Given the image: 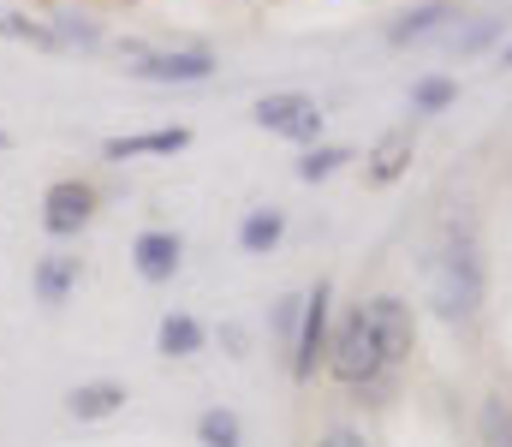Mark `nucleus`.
I'll list each match as a JSON object with an SVG mask.
<instances>
[{
  "label": "nucleus",
  "instance_id": "423d86ee",
  "mask_svg": "<svg viewBox=\"0 0 512 447\" xmlns=\"http://www.w3.org/2000/svg\"><path fill=\"white\" fill-rule=\"evenodd\" d=\"M251 126L256 132H268V138H280V144L310 149V144H322L328 114H322V102L304 96V90H268V96H256Z\"/></svg>",
  "mask_w": 512,
  "mask_h": 447
},
{
  "label": "nucleus",
  "instance_id": "a878e982",
  "mask_svg": "<svg viewBox=\"0 0 512 447\" xmlns=\"http://www.w3.org/2000/svg\"><path fill=\"white\" fill-rule=\"evenodd\" d=\"M501 66H507V72H512V36H507V42H501Z\"/></svg>",
  "mask_w": 512,
  "mask_h": 447
},
{
  "label": "nucleus",
  "instance_id": "f3484780",
  "mask_svg": "<svg viewBox=\"0 0 512 447\" xmlns=\"http://www.w3.org/2000/svg\"><path fill=\"white\" fill-rule=\"evenodd\" d=\"M0 42H18V48H36V54H66L48 12H24V6H0Z\"/></svg>",
  "mask_w": 512,
  "mask_h": 447
},
{
  "label": "nucleus",
  "instance_id": "9b49d317",
  "mask_svg": "<svg viewBox=\"0 0 512 447\" xmlns=\"http://www.w3.org/2000/svg\"><path fill=\"white\" fill-rule=\"evenodd\" d=\"M191 126H149V132H114L102 138V161L126 167V161H149V155H185L191 149Z\"/></svg>",
  "mask_w": 512,
  "mask_h": 447
},
{
  "label": "nucleus",
  "instance_id": "2eb2a0df",
  "mask_svg": "<svg viewBox=\"0 0 512 447\" xmlns=\"http://www.w3.org/2000/svg\"><path fill=\"white\" fill-rule=\"evenodd\" d=\"M203 346H209V328H203V316H191V310H167V316L155 322V352H161V358L185 364V358H197Z\"/></svg>",
  "mask_w": 512,
  "mask_h": 447
},
{
  "label": "nucleus",
  "instance_id": "ddd939ff",
  "mask_svg": "<svg viewBox=\"0 0 512 447\" xmlns=\"http://www.w3.org/2000/svg\"><path fill=\"white\" fill-rule=\"evenodd\" d=\"M131 400L126 382H114V376H90V382H72L66 388V418L72 424H108V418H120Z\"/></svg>",
  "mask_w": 512,
  "mask_h": 447
},
{
  "label": "nucleus",
  "instance_id": "6e6552de",
  "mask_svg": "<svg viewBox=\"0 0 512 447\" xmlns=\"http://www.w3.org/2000/svg\"><path fill=\"white\" fill-rule=\"evenodd\" d=\"M411 161H417V126H411V120H405V126H387L382 138L370 144V155H364V185H370V191L399 185V179L411 173Z\"/></svg>",
  "mask_w": 512,
  "mask_h": 447
},
{
  "label": "nucleus",
  "instance_id": "0eeeda50",
  "mask_svg": "<svg viewBox=\"0 0 512 447\" xmlns=\"http://www.w3.org/2000/svg\"><path fill=\"white\" fill-rule=\"evenodd\" d=\"M358 304H364V316H370V328L382 340V358L393 370H405L411 352H417V304L405 293H370V298H358Z\"/></svg>",
  "mask_w": 512,
  "mask_h": 447
},
{
  "label": "nucleus",
  "instance_id": "4be33fe9",
  "mask_svg": "<svg viewBox=\"0 0 512 447\" xmlns=\"http://www.w3.org/2000/svg\"><path fill=\"white\" fill-rule=\"evenodd\" d=\"M477 436H483V447H512V400L501 388L483 394V406H477Z\"/></svg>",
  "mask_w": 512,
  "mask_h": 447
},
{
  "label": "nucleus",
  "instance_id": "a211bd4d",
  "mask_svg": "<svg viewBox=\"0 0 512 447\" xmlns=\"http://www.w3.org/2000/svg\"><path fill=\"white\" fill-rule=\"evenodd\" d=\"M441 36H447V48H453L459 60H471V54H483V48H495V42L507 36V18H501V12H483V18H465V24L441 30Z\"/></svg>",
  "mask_w": 512,
  "mask_h": 447
},
{
  "label": "nucleus",
  "instance_id": "5701e85b",
  "mask_svg": "<svg viewBox=\"0 0 512 447\" xmlns=\"http://www.w3.org/2000/svg\"><path fill=\"white\" fill-rule=\"evenodd\" d=\"M298 316H304V293H280L268 304V340L280 346V358H286L292 340H298Z\"/></svg>",
  "mask_w": 512,
  "mask_h": 447
},
{
  "label": "nucleus",
  "instance_id": "bb28decb",
  "mask_svg": "<svg viewBox=\"0 0 512 447\" xmlns=\"http://www.w3.org/2000/svg\"><path fill=\"white\" fill-rule=\"evenodd\" d=\"M6 149H12V132H6V126H0V155H6Z\"/></svg>",
  "mask_w": 512,
  "mask_h": 447
},
{
  "label": "nucleus",
  "instance_id": "9d476101",
  "mask_svg": "<svg viewBox=\"0 0 512 447\" xmlns=\"http://www.w3.org/2000/svg\"><path fill=\"white\" fill-rule=\"evenodd\" d=\"M78 287H84V257H78V251H42V257H36L30 293H36L42 310H66Z\"/></svg>",
  "mask_w": 512,
  "mask_h": 447
},
{
  "label": "nucleus",
  "instance_id": "20e7f679",
  "mask_svg": "<svg viewBox=\"0 0 512 447\" xmlns=\"http://www.w3.org/2000/svg\"><path fill=\"white\" fill-rule=\"evenodd\" d=\"M102 203H108L102 179H90V173H60V179H48V191H42V215H36V221H42V233H48L54 245H72L78 233L96 227Z\"/></svg>",
  "mask_w": 512,
  "mask_h": 447
},
{
  "label": "nucleus",
  "instance_id": "1a4fd4ad",
  "mask_svg": "<svg viewBox=\"0 0 512 447\" xmlns=\"http://www.w3.org/2000/svg\"><path fill=\"white\" fill-rule=\"evenodd\" d=\"M131 269H137V281L167 287V281L185 269V239H179L173 227H143V233L131 239Z\"/></svg>",
  "mask_w": 512,
  "mask_h": 447
},
{
  "label": "nucleus",
  "instance_id": "cd10ccee",
  "mask_svg": "<svg viewBox=\"0 0 512 447\" xmlns=\"http://www.w3.org/2000/svg\"><path fill=\"white\" fill-rule=\"evenodd\" d=\"M108 6H137V0H108Z\"/></svg>",
  "mask_w": 512,
  "mask_h": 447
},
{
  "label": "nucleus",
  "instance_id": "f03ea898",
  "mask_svg": "<svg viewBox=\"0 0 512 447\" xmlns=\"http://www.w3.org/2000/svg\"><path fill=\"white\" fill-rule=\"evenodd\" d=\"M108 54L120 60L126 78L155 84V90H191V84H209L221 72V60H215L209 42H173V48H161V42H143V36H114Z\"/></svg>",
  "mask_w": 512,
  "mask_h": 447
},
{
  "label": "nucleus",
  "instance_id": "7ed1b4c3",
  "mask_svg": "<svg viewBox=\"0 0 512 447\" xmlns=\"http://www.w3.org/2000/svg\"><path fill=\"white\" fill-rule=\"evenodd\" d=\"M322 376L346 394H364L370 382H387V376H405L382 358V340L364 316V304H352L346 316H334V334H328V358H322Z\"/></svg>",
  "mask_w": 512,
  "mask_h": 447
},
{
  "label": "nucleus",
  "instance_id": "b1692460",
  "mask_svg": "<svg viewBox=\"0 0 512 447\" xmlns=\"http://www.w3.org/2000/svg\"><path fill=\"white\" fill-rule=\"evenodd\" d=\"M310 447H370V436H364L358 424H346V418H334V424H322V430L310 436Z\"/></svg>",
  "mask_w": 512,
  "mask_h": 447
},
{
  "label": "nucleus",
  "instance_id": "f8f14e48",
  "mask_svg": "<svg viewBox=\"0 0 512 447\" xmlns=\"http://www.w3.org/2000/svg\"><path fill=\"white\" fill-rule=\"evenodd\" d=\"M453 18H459V0H417V6H405V12H393L382 30L387 48H417V42H429V36H441V30H453Z\"/></svg>",
  "mask_w": 512,
  "mask_h": 447
},
{
  "label": "nucleus",
  "instance_id": "39448f33",
  "mask_svg": "<svg viewBox=\"0 0 512 447\" xmlns=\"http://www.w3.org/2000/svg\"><path fill=\"white\" fill-rule=\"evenodd\" d=\"M328 334H334V281H328V275H316V281L304 287L298 340H292V352H286V370H292V382H298V388H316L322 358H328Z\"/></svg>",
  "mask_w": 512,
  "mask_h": 447
},
{
  "label": "nucleus",
  "instance_id": "412c9836",
  "mask_svg": "<svg viewBox=\"0 0 512 447\" xmlns=\"http://www.w3.org/2000/svg\"><path fill=\"white\" fill-rule=\"evenodd\" d=\"M453 102H459V78H447V72H423V78H411V114H417V120L447 114Z\"/></svg>",
  "mask_w": 512,
  "mask_h": 447
},
{
  "label": "nucleus",
  "instance_id": "aec40b11",
  "mask_svg": "<svg viewBox=\"0 0 512 447\" xmlns=\"http://www.w3.org/2000/svg\"><path fill=\"white\" fill-rule=\"evenodd\" d=\"M191 430H197V447H245V418L233 406H203Z\"/></svg>",
  "mask_w": 512,
  "mask_h": 447
},
{
  "label": "nucleus",
  "instance_id": "4468645a",
  "mask_svg": "<svg viewBox=\"0 0 512 447\" xmlns=\"http://www.w3.org/2000/svg\"><path fill=\"white\" fill-rule=\"evenodd\" d=\"M48 24H54L66 54H102L108 48V24L90 6H60V12H48Z\"/></svg>",
  "mask_w": 512,
  "mask_h": 447
},
{
  "label": "nucleus",
  "instance_id": "dca6fc26",
  "mask_svg": "<svg viewBox=\"0 0 512 447\" xmlns=\"http://www.w3.org/2000/svg\"><path fill=\"white\" fill-rule=\"evenodd\" d=\"M280 239H286V209L280 203H256V209L239 215V251L245 257H274Z\"/></svg>",
  "mask_w": 512,
  "mask_h": 447
},
{
  "label": "nucleus",
  "instance_id": "393cba45",
  "mask_svg": "<svg viewBox=\"0 0 512 447\" xmlns=\"http://www.w3.org/2000/svg\"><path fill=\"white\" fill-rule=\"evenodd\" d=\"M215 340H221V352H227V358H251V328H245V322H221V328H215Z\"/></svg>",
  "mask_w": 512,
  "mask_h": 447
},
{
  "label": "nucleus",
  "instance_id": "6ab92c4d",
  "mask_svg": "<svg viewBox=\"0 0 512 447\" xmlns=\"http://www.w3.org/2000/svg\"><path fill=\"white\" fill-rule=\"evenodd\" d=\"M358 155H352V144H310V149H298V161H292V173L304 179V185H322V179H334L340 167H352Z\"/></svg>",
  "mask_w": 512,
  "mask_h": 447
},
{
  "label": "nucleus",
  "instance_id": "f257e3e1",
  "mask_svg": "<svg viewBox=\"0 0 512 447\" xmlns=\"http://www.w3.org/2000/svg\"><path fill=\"white\" fill-rule=\"evenodd\" d=\"M423 304L447 322V328H477L483 304H489V257H483V233L471 215H453L441 227V239L423 257Z\"/></svg>",
  "mask_w": 512,
  "mask_h": 447
}]
</instances>
